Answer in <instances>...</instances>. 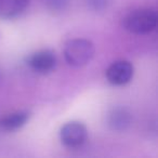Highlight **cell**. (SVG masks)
Listing matches in <instances>:
<instances>
[{"instance_id": "2", "label": "cell", "mask_w": 158, "mask_h": 158, "mask_svg": "<svg viewBox=\"0 0 158 158\" xmlns=\"http://www.w3.org/2000/svg\"><path fill=\"white\" fill-rule=\"evenodd\" d=\"M123 26L135 35H145L157 26V13L152 9H139L131 12L123 20Z\"/></svg>"}, {"instance_id": "3", "label": "cell", "mask_w": 158, "mask_h": 158, "mask_svg": "<svg viewBox=\"0 0 158 158\" xmlns=\"http://www.w3.org/2000/svg\"><path fill=\"white\" fill-rule=\"evenodd\" d=\"M88 132L84 123L79 121H70L64 125L60 132V138L65 146L75 148L81 146L87 140Z\"/></svg>"}, {"instance_id": "4", "label": "cell", "mask_w": 158, "mask_h": 158, "mask_svg": "<svg viewBox=\"0 0 158 158\" xmlns=\"http://www.w3.org/2000/svg\"><path fill=\"white\" fill-rule=\"evenodd\" d=\"M134 68L130 62L121 60L116 61L106 70L107 81L113 86H123L133 77Z\"/></svg>"}, {"instance_id": "9", "label": "cell", "mask_w": 158, "mask_h": 158, "mask_svg": "<svg viewBox=\"0 0 158 158\" xmlns=\"http://www.w3.org/2000/svg\"><path fill=\"white\" fill-rule=\"evenodd\" d=\"M44 5L52 12H62L67 9L69 0H44Z\"/></svg>"}, {"instance_id": "7", "label": "cell", "mask_w": 158, "mask_h": 158, "mask_svg": "<svg viewBox=\"0 0 158 158\" xmlns=\"http://www.w3.org/2000/svg\"><path fill=\"white\" fill-rule=\"evenodd\" d=\"M29 2L31 0H0V18L13 19L21 15Z\"/></svg>"}, {"instance_id": "5", "label": "cell", "mask_w": 158, "mask_h": 158, "mask_svg": "<svg viewBox=\"0 0 158 158\" xmlns=\"http://www.w3.org/2000/svg\"><path fill=\"white\" fill-rule=\"evenodd\" d=\"M27 65L38 74H48L56 66V55L51 50H40L27 57Z\"/></svg>"}, {"instance_id": "1", "label": "cell", "mask_w": 158, "mask_h": 158, "mask_svg": "<svg viewBox=\"0 0 158 158\" xmlns=\"http://www.w3.org/2000/svg\"><path fill=\"white\" fill-rule=\"evenodd\" d=\"M94 44L84 38L69 40L64 47V57L66 62L74 67H82L90 63L94 56Z\"/></svg>"}, {"instance_id": "8", "label": "cell", "mask_w": 158, "mask_h": 158, "mask_svg": "<svg viewBox=\"0 0 158 158\" xmlns=\"http://www.w3.org/2000/svg\"><path fill=\"white\" fill-rule=\"evenodd\" d=\"M29 116L31 114L26 110L12 113L0 120V126L6 131H15V130L22 128L27 123Z\"/></svg>"}, {"instance_id": "6", "label": "cell", "mask_w": 158, "mask_h": 158, "mask_svg": "<svg viewBox=\"0 0 158 158\" xmlns=\"http://www.w3.org/2000/svg\"><path fill=\"white\" fill-rule=\"evenodd\" d=\"M132 117L125 107H115L107 114V126L114 131H125L131 125Z\"/></svg>"}, {"instance_id": "10", "label": "cell", "mask_w": 158, "mask_h": 158, "mask_svg": "<svg viewBox=\"0 0 158 158\" xmlns=\"http://www.w3.org/2000/svg\"><path fill=\"white\" fill-rule=\"evenodd\" d=\"M110 2V0H86V3L89 7V9L95 12H101L107 9Z\"/></svg>"}]
</instances>
